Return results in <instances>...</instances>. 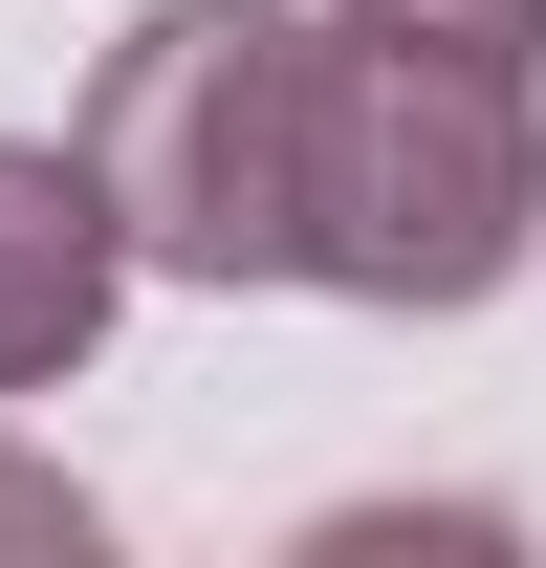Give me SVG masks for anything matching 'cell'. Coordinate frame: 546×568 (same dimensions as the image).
<instances>
[{
    "label": "cell",
    "mask_w": 546,
    "mask_h": 568,
    "mask_svg": "<svg viewBox=\"0 0 546 568\" xmlns=\"http://www.w3.org/2000/svg\"><path fill=\"white\" fill-rule=\"evenodd\" d=\"M525 241H546V88L481 67V44H394V22L328 0L284 284H350V306H503Z\"/></svg>",
    "instance_id": "6da1fadb"
},
{
    "label": "cell",
    "mask_w": 546,
    "mask_h": 568,
    "mask_svg": "<svg viewBox=\"0 0 546 568\" xmlns=\"http://www.w3.org/2000/svg\"><path fill=\"white\" fill-rule=\"evenodd\" d=\"M306 88H328L306 0H153L88 67V132H67L110 241L153 284H284V241H306Z\"/></svg>",
    "instance_id": "7a4b0ae2"
},
{
    "label": "cell",
    "mask_w": 546,
    "mask_h": 568,
    "mask_svg": "<svg viewBox=\"0 0 546 568\" xmlns=\"http://www.w3.org/2000/svg\"><path fill=\"white\" fill-rule=\"evenodd\" d=\"M110 306H132V241L88 197V153L0 132V394H67V372L110 351Z\"/></svg>",
    "instance_id": "3957f363"
},
{
    "label": "cell",
    "mask_w": 546,
    "mask_h": 568,
    "mask_svg": "<svg viewBox=\"0 0 546 568\" xmlns=\"http://www.w3.org/2000/svg\"><path fill=\"white\" fill-rule=\"evenodd\" d=\"M0 568H88V481H44L22 437H0Z\"/></svg>",
    "instance_id": "5b68a950"
},
{
    "label": "cell",
    "mask_w": 546,
    "mask_h": 568,
    "mask_svg": "<svg viewBox=\"0 0 546 568\" xmlns=\"http://www.w3.org/2000/svg\"><path fill=\"white\" fill-rule=\"evenodd\" d=\"M350 22H394V44H481V67H546V0H350Z\"/></svg>",
    "instance_id": "277c9868"
}]
</instances>
